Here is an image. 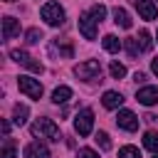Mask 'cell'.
I'll list each match as a JSON object with an SVG mask.
<instances>
[{
    "mask_svg": "<svg viewBox=\"0 0 158 158\" xmlns=\"http://www.w3.org/2000/svg\"><path fill=\"white\" fill-rule=\"evenodd\" d=\"M114 22H116L118 27L128 30V27H131V15H128L123 7H114Z\"/></svg>",
    "mask_w": 158,
    "mask_h": 158,
    "instance_id": "cell-14",
    "label": "cell"
},
{
    "mask_svg": "<svg viewBox=\"0 0 158 158\" xmlns=\"http://www.w3.org/2000/svg\"><path fill=\"white\" fill-rule=\"evenodd\" d=\"M91 128H94V111L91 109H81L77 114V118H74V131L79 136H89Z\"/></svg>",
    "mask_w": 158,
    "mask_h": 158,
    "instance_id": "cell-4",
    "label": "cell"
},
{
    "mask_svg": "<svg viewBox=\"0 0 158 158\" xmlns=\"http://www.w3.org/2000/svg\"><path fill=\"white\" fill-rule=\"evenodd\" d=\"M94 141L101 146V151H111V138H109V133H106V131H99V133L94 136Z\"/></svg>",
    "mask_w": 158,
    "mask_h": 158,
    "instance_id": "cell-23",
    "label": "cell"
},
{
    "mask_svg": "<svg viewBox=\"0 0 158 158\" xmlns=\"http://www.w3.org/2000/svg\"><path fill=\"white\" fill-rule=\"evenodd\" d=\"M69 99H72V89H69V86H57V89L52 91V101H54L57 106H59V104H67Z\"/></svg>",
    "mask_w": 158,
    "mask_h": 158,
    "instance_id": "cell-15",
    "label": "cell"
},
{
    "mask_svg": "<svg viewBox=\"0 0 158 158\" xmlns=\"http://www.w3.org/2000/svg\"><path fill=\"white\" fill-rule=\"evenodd\" d=\"M25 158H49V148L40 141H32L25 146Z\"/></svg>",
    "mask_w": 158,
    "mask_h": 158,
    "instance_id": "cell-10",
    "label": "cell"
},
{
    "mask_svg": "<svg viewBox=\"0 0 158 158\" xmlns=\"http://www.w3.org/2000/svg\"><path fill=\"white\" fill-rule=\"evenodd\" d=\"M136 40H138V44H141V52H151V47H153V40H151L148 30H141Z\"/></svg>",
    "mask_w": 158,
    "mask_h": 158,
    "instance_id": "cell-20",
    "label": "cell"
},
{
    "mask_svg": "<svg viewBox=\"0 0 158 158\" xmlns=\"http://www.w3.org/2000/svg\"><path fill=\"white\" fill-rule=\"evenodd\" d=\"M91 15L96 17V22H101V20L106 17V7H104V5H94V7H91Z\"/></svg>",
    "mask_w": 158,
    "mask_h": 158,
    "instance_id": "cell-27",
    "label": "cell"
},
{
    "mask_svg": "<svg viewBox=\"0 0 158 158\" xmlns=\"http://www.w3.org/2000/svg\"><path fill=\"white\" fill-rule=\"evenodd\" d=\"M2 158H17V153H15V141L7 136L5 138V143H2Z\"/></svg>",
    "mask_w": 158,
    "mask_h": 158,
    "instance_id": "cell-24",
    "label": "cell"
},
{
    "mask_svg": "<svg viewBox=\"0 0 158 158\" xmlns=\"http://www.w3.org/2000/svg\"><path fill=\"white\" fill-rule=\"evenodd\" d=\"M136 99H138V104H143V106L158 104V86H143V89H138Z\"/></svg>",
    "mask_w": 158,
    "mask_h": 158,
    "instance_id": "cell-9",
    "label": "cell"
},
{
    "mask_svg": "<svg viewBox=\"0 0 158 158\" xmlns=\"http://www.w3.org/2000/svg\"><path fill=\"white\" fill-rule=\"evenodd\" d=\"M17 86H20V91L27 94L30 99H42V84H40L37 79H32V77H20V79H17Z\"/></svg>",
    "mask_w": 158,
    "mask_h": 158,
    "instance_id": "cell-5",
    "label": "cell"
},
{
    "mask_svg": "<svg viewBox=\"0 0 158 158\" xmlns=\"http://www.w3.org/2000/svg\"><path fill=\"white\" fill-rule=\"evenodd\" d=\"M7 2H12V0H7Z\"/></svg>",
    "mask_w": 158,
    "mask_h": 158,
    "instance_id": "cell-33",
    "label": "cell"
},
{
    "mask_svg": "<svg viewBox=\"0 0 158 158\" xmlns=\"http://www.w3.org/2000/svg\"><path fill=\"white\" fill-rule=\"evenodd\" d=\"M133 5H136L138 15H141L143 20H153V17L158 15V10H156V5H153L151 0H133Z\"/></svg>",
    "mask_w": 158,
    "mask_h": 158,
    "instance_id": "cell-11",
    "label": "cell"
},
{
    "mask_svg": "<svg viewBox=\"0 0 158 158\" xmlns=\"http://www.w3.org/2000/svg\"><path fill=\"white\" fill-rule=\"evenodd\" d=\"M40 15H42V20H44L47 25H52V27H59V25L64 22V10H62L59 2H44L42 10H40Z\"/></svg>",
    "mask_w": 158,
    "mask_h": 158,
    "instance_id": "cell-2",
    "label": "cell"
},
{
    "mask_svg": "<svg viewBox=\"0 0 158 158\" xmlns=\"http://www.w3.org/2000/svg\"><path fill=\"white\" fill-rule=\"evenodd\" d=\"M77 158H99V153L91 151V148H79L77 151Z\"/></svg>",
    "mask_w": 158,
    "mask_h": 158,
    "instance_id": "cell-28",
    "label": "cell"
},
{
    "mask_svg": "<svg viewBox=\"0 0 158 158\" xmlns=\"http://www.w3.org/2000/svg\"><path fill=\"white\" fill-rule=\"evenodd\" d=\"M20 35V20L15 17H5L2 20V40H12Z\"/></svg>",
    "mask_w": 158,
    "mask_h": 158,
    "instance_id": "cell-12",
    "label": "cell"
},
{
    "mask_svg": "<svg viewBox=\"0 0 158 158\" xmlns=\"http://www.w3.org/2000/svg\"><path fill=\"white\" fill-rule=\"evenodd\" d=\"M10 57H12V59H15L17 64L27 67L30 72H37V74H42V69H44V67H42L40 62H35V57H30V54H27L25 49H12V52H10Z\"/></svg>",
    "mask_w": 158,
    "mask_h": 158,
    "instance_id": "cell-6",
    "label": "cell"
},
{
    "mask_svg": "<svg viewBox=\"0 0 158 158\" xmlns=\"http://www.w3.org/2000/svg\"><path fill=\"white\" fill-rule=\"evenodd\" d=\"M74 74L79 79H84V81H94V79L101 77V64L96 59H86V62H81V64L74 67Z\"/></svg>",
    "mask_w": 158,
    "mask_h": 158,
    "instance_id": "cell-3",
    "label": "cell"
},
{
    "mask_svg": "<svg viewBox=\"0 0 158 158\" xmlns=\"http://www.w3.org/2000/svg\"><path fill=\"white\" fill-rule=\"evenodd\" d=\"M101 104H104L106 109H118V106L123 104V96H121L118 91H104V96H101Z\"/></svg>",
    "mask_w": 158,
    "mask_h": 158,
    "instance_id": "cell-13",
    "label": "cell"
},
{
    "mask_svg": "<svg viewBox=\"0 0 158 158\" xmlns=\"http://www.w3.org/2000/svg\"><path fill=\"white\" fill-rule=\"evenodd\" d=\"M27 114H30V109H27L25 104H15V109H12V121H15L17 126H22V123L27 121Z\"/></svg>",
    "mask_w": 158,
    "mask_h": 158,
    "instance_id": "cell-16",
    "label": "cell"
},
{
    "mask_svg": "<svg viewBox=\"0 0 158 158\" xmlns=\"http://www.w3.org/2000/svg\"><path fill=\"white\" fill-rule=\"evenodd\" d=\"M153 158H158V153H153Z\"/></svg>",
    "mask_w": 158,
    "mask_h": 158,
    "instance_id": "cell-32",
    "label": "cell"
},
{
    "mask_svg": "<svg viewBox=\"0 0 158 158\" xmlns=\"http://www.w3.org/2000/svg\"><path fill=\"white\" fill-rule=\"evenodd\" d=\"M133 79H136L138 84H143V81H146V74H143V72H136V74H133Z\"/></svg>",
    "mask_w": 158,
    "mask_h": 158,
    "instance_id": "cell-29",
    "label": "cell"
},
{
    "mask_svg": "<svg viewBox=\"0 0 158 158\" xmlns=\"http://www.w3.org/2000/svg\"><path fill=\"white\" fill-rule=\"evenodd\" d=\"M32 136H40V138H49V141H59V126L52 121V118H37L32 126H30Z\"/></svg>",
    "mask_w": 158,
    "mask_h": 158,
    "instance_id": "cell-1",
    "label": "cell"
},
{
    "mask_svg": "<svg viewBox=\"0 0 158 158\" xmlns=\"http://www.w3.org/2000/svg\"><path fill=\"white\" fill-rule=\"evenodd\" d=\"M101 44H104V49H106V52H111V54H116V52L121 49V40H118V37H114V35H106V37L101 40Z\"/></svg>",
    "mask_w": 158,
    "mask_h": 158,
    "instance_id": "cell-17",
    "label": "cell"
},
{
    "mask_svg": "<svg viewBox=\"0 0 158 158\" xmlns=\"http://www.w3.org/2000/svg\"><path fill=\"white\" fill-rule=\"evenodd\" d=\"M79 32L84 35V40H94L96 37V17L91 12L79 15Z\"/></svg>",
    "mask_w": 158,
    "mask_h": 158,
    "instance_id": "cell-7",
    "label": "cell"
},
{
    "mask_svg": "<svg viewBox=\"0 0 158 158\" xmlns=\"http://www.w3.org/2000/svg\"><path fill=\"white\" fill-rule=\"evenodd\" d=\"M143 118H146V121H148V123H153V121H156V118H158V116H156V114H146V116H143Z\"/></svg>",
    "mask_w": 158,
    "mask_h": 158,
    "instance_id": "cell-31",
    "label": "cell"
},
{
    "mask_svg": "<svg viewBox=\"0 0 158 158\" xmlns=\"http://www.w3.org/2000/svg\"><path fill=\"white\" fill-rule=\"evenodd\" d=\"M143 146H146L151 153H158V133H156V131H146V133H143Z\"/></svg>",
    "mask_w": 158,
    "mask_h": 158,
    "instance_id": "cell-18",
    "label": "cell"
},
{
    "mask_svg": "<svg viewBox=\"0 0 158 158\" xmlns=\"http://www.w3.org/2000/svg\"><path fill=\"white\" fill-rule=\"evenodd\" d=\"M123 47H126V52H128V57H131V59H136V57H138V52H141V44H138V40H136V37H126V40H123Z\"/></svg>",
    "mask_w": 158,
    "mask_h": 158,
    "instance_id": "cell-19",
    "label": "cell"
},
{
    "mask_svg": "<svg viewBox=\"0 0 158 158\" xmlns=\"http://www.w3.org/2000/svg\"><path fill=\"white\" fill-rule=\"evenodd\" d=\"M109 74H111L114 79H123V77H126V67H123L121 62H111V64H109Z\"/></svg>",
    "mask_w": 158,
    "mask_h": 158,
    "instance_id": "cell-22",
    "label": "cell"
},
{
    "mask_svg": "<svg viewBox=\"0 0 158 158\" xmlns=\"http://www.w3.org/2000/svg\"><path fill=\"white\" fill-rule=\"evenodd\" d=\"M151 69H153V74H156V77H158V57H156V59H153V62H151Z\"/></svg>",
    "mask_w": 158,
    "mask_h": 158,
    "instance_id": "cell-30",
    "label": "cell"
},
{
    "mask_svg": "<svg viewBox=\"0 0 158 158\" xmlns=\"http://www.w3.org/2000/svg\"><path fill=\"white\" fill-rule=\"evenodd\" d=\"M25 37H27V44H37V42L42 40V32H40L37 27H32V30H27V35H25Z\"/></svg>",
    "mask_w": 158,
    "mask_h": 158,
    "instance_id": "cell-26",
    "label": "cell"
},
{
    "mask_svg": "<svg viewBox=\"0 0 158 158\" xmlns=\"http://www.w3.org/2000/svg\"><path fill=\"white\" fill-rule=\"evenodd\" d=\"M52 52H59L62 57H67V59H69V57L74 54V47H72V44H69V42L64 40L62 44H59V42H54V44H52Z\"/></svg>",
    "mask_w": 158,
    "mask_h": 158,
    "instance_id": "cell-21",
    "label": "cell"
},
{
    "mask_svg": "<svg viewBox=\"0 0 158 158\" xmlns=\"http://www.w3.org/2000/svg\"><path fill=\"white\" fill-rule=\"evenodd\" d=\"M118 158H141V153H138L136 146H123V148L118 151Z\"/></svg>",
    "mask_w": 158,
    "mask_h": 158,
    "instance_id": "cell-25",
    "label": "cell"
},
{
    "mask_svg": "<svg viewBox=\"0 0 158 158\" xmlns=\"http://www.w3.org/2000/svg\"><path fill=\"white\" fill-rule=\"evenodd\" d=\"M116 123H118V128H123V131H136V128H138V118H136V114L128 111V109H121V111H118Z\"/></svg>",
    "mask_w": 158,
    "mask_h": 158,
    "instance_id": "cell-8",
    "label": "cell"
}]
</instances>
